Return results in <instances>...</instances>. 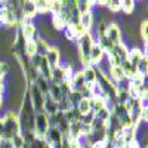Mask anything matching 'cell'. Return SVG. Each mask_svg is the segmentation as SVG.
I'll use <instances>...</instances> for the list:
<instances>
[{"label":"cell","instance_id":"cell-1","mask_svg":"<svg viewBox=\"0 0 148 148\" xmlns=\"http://www.w3.org/2000/svg\"><path fill=\"white\" fill-rule=\"evenodd\" d=\"M19 133H21V126H19L18 116L14 113H8L3 117V136H2V139L10 141L12 138H15Z\"/></svg>","mask_w":148,"mask_h":148},{"label":"cell","instance_id":"cell-2","mask_svg":"<svg viewBox=\"0 0 148 148\" xmlns=\"http://www.w3.org/2000/svg\"><path fill=\"white\" fill-rule=\"evenodd\" d=\"M77 43H79L77 53H79V58H80V62L83 64V67L90 65L89 56H90V52H92V47H93V45H95L93 37H92L89 33H86V34H83L80 39L77 40Z\"/></svg>","mask_w":148,"mask_h":148},{"label":"cell","instance_id":"cell-3","mask_svg":"<svg viewBox=\"0 0 148 148\" xmlns=\"http://www.w3.org/2000/svg\"><path fill=\"white\" fill-rule=\"evenodd\" d=\"M49 120L51 119H49L43 111L42 113H36L34 123H33V132L36 135V138H45L46 132L49 130V127H51V121Z\"/></svg>","mask_w":148,"mask_h":148},{"label":"cell","instance_id":"cell-4","mask_svg":"<svg viewBox=\"0 0 148 148\" xmlns=\"http://www.w3.org/2000/svg\"><path fill=\"white\" fill-rule=\"evenodd\" d=\"M28 99H30V102L33 105V110L36 111V113H42L46 96L39 89H37V86L34 83H31V86H30V96H28Z\"/></svg>","mask_w":148,"mask_h":148},{"label":"cell","instance_id":"cell-5","mask_svg":"<svg viewBox=\"0 0 148 148\" xmlns=\"http://www.w3.org/2000/svg\"><path fill=\"white\" fill-rule=\"evenodd\" d=\"M105 36L108 37V40L113 43V45H119V43H121V30H120V27L117 25V24H114V22H111V24H108L107 25V33H105Z\"/></svg>","mask_w":148,"mask_h":148},{"label":"cell","instance_id":"cell-6","mask_svg":"<svg viewBox=\"0 0 148 148\" xmlns=\"http://www.w3.org/2000/svg\"><path fill=\"white\" fill-rule=\"evenodd\" d=\"M82 76H83V80H84V84L86 88H92V86L96 83V71H95V67L93 65H86L82 68Z\"/></svg>","mask_w":148,"mask_h":148},{"label":"cell","instance_id":"cell-7","mask_svg":"<svg viewBox=\"0 0 148 148\" xmlns=\"http://www.w3.org/2000/svg\"><path fill=\"white\" fill-rule=\"evenodd\" d=\"M45 58H46L49 67H51V70H52V68H55L61 64V51L58 47H49V51L45 55Z\"/></svg>","mask_w":148,"mask_h":148},{"label":"cell","instance_id":"cell-8","mask_svg":"<svg viewBox=\"0 0 148 148\" xmlns=\"http://www.w3.org/2000/svg\"><path fill=\"white\" fill-rule=\"evenodd\" d=\"M37 15V8H36V2H21V16L27 18V19H33Z\"/></svg>","mask_w":148,"mask_h":148},{"label":"cell","instance_id":"cell-9","mask_svg":"<svg viewBox=\"0 0 148 148\" xmlns=\"http://www.w3.org/2000/svg\"><path fill=\"white\" fill-rule=\"evenodd\" d=\"M93 22H95V19H93L92 12H86V14L80 15V18H79V25H80L86 33H89V31L93 28Z\"/></svg>","mask_w":148,"mask_h":148},{"label":"cell","instance_id":"cell-10","mask_svg":"<svg viewBox=\"0 0 148 148\" xmlns=\"http://www.w3.org/2000/svg\"><path fill=\"white\" fill-rule=\"evenodd\" d=\"M144 55H147V53H144L141 49H138V47H132V49H129V53H127V62L132 65V67H135L136 68V65H138V62L142 59V56Z\"/></svg>","mask_w":148,"mask_h":148},{"label":"cell","instance_id":"cell-11","mask_svg":"<svg viewBox=\"0 0 148 148\" xmlns=\"http://www.w3.org/2000/svg\"><path fill=\"white\" fill-rule=\"evenodd\" d=\"M43 113L51 119L53 117L56 113H58V104L52 99V98H49L46 96V99H45V104H43Z\"/></svg>","mask_w":148,"mask_h":148},{"label":"cell","instance_id":"cell-12","mask_svg":"<svg viewBox=\"0 0 148 148\" xmlns=\"http://www.w3.org/2000/svg\"><path fill=\"white\" fill-rule=\"evenodd\" d=\"M147 73H148V58H147V55H144L142 59L136 65V74H139L142 77H147Z\"/></svg>","mask_w":148,"mask_h":148},{"label":"cell","instance_id":"cell-13","mask_svg":"<svg viewBox=\"0 0 148 148\" xmlns=\"http://www.w3.org/2000/svg\"><path fill=\"white\" fill-rule=\"evenodd\" d=\"M77 111L80 113V116H86V114H89L90 113V101L89 99H86V98H83V99L77 104Z\"/></svg>","mask_w":148,"mask_h":148},{"label":"cell","instance_id":"cell-14","mask_svg":"<svg viewBox=\"0 0 148 148\" xmlns=\"http://www.w3.org/2000/svg\"><path fill=\"white\" fill-rule=\"evenodd\" d=\"M76 8H77L79 15H83V14H86V12H90L92 2H86V0H79V2H76Z\"/></svg>","mask_w":148,"mask_h":148},{"label":"cell","instance_id":"cell-15","mask_svg":"<svg viewBox=\"0 0 148 148\" xmlns=\"http://www.w3.org/2000/svg\"><path fill=\"white\" fill-rule=\"evenodd\" d=\"M67 99H68V102H70L71 108H76V107H77V104L83 99V98H82V95H80L79 92H74V90H71V92L67 95Z\"/></svg>","mask_w":148,"mask_h":148},{"label":"cell","instance_id":"cell-16","mask_svg":"<svg viewBox=\"0 0 148 148\" xmlns=\"http://www.w3.org/2000/svg\"><path fill=\"white\" fill-rule=\"evenodd\" d=\"M36 8H37V14H47L51 12V2H46V0H40V2H36Z\"/></svg>","mask_w":148,"mask_h":148},{"label":"cell","instance_id":"cell-17","mask_svg":"<svg viewBox=\"0 0 148 148\" xmlns=\"http://www.w3.org/2000/svg\"><path fill=\"white\" fill-rule=\"evenodd\" d=\"M121 10L125 12L126 15H132L133 10H135V3L132 0H125V2H121Z\"/></svg>","mask_w":148,"mask_h":148},{"label":"cell","instance_id":"cell-18","mask_svg":"<svg viewBox=\"0 0 148 148\" xmlns=\"http://www.w3.org/2000/svg\"><path fill=\"white\" fill-rule=\"evenodd\" d=\"M107 6L111 14H117V12L121 10V2H119V0H111V2L107 3Z\"/></svg>","mask_w":148,"mask_h":148},{"label":"cell","instance_id":"cell-19","mask_svg":"<svg viewBox=\"0 0 148 148\" xmlns=\"http://www.w3.org/2000/svg\"><path fill=\"white\" fill-rule=\"evenodd\" d=\"M46 142L43 138H36L34 141L30 142V148H46Z\"/></svg>","mask_w":148,"mask_h":148},{"label":"cell","instance_id":"cell-20","mask_svg":"<svg viewBox=\"0 0 148 148\" xmlns=\"http://www.w3.org/2000/svg\"><path fill=\"white\" fill-rule=\"evenodd\" d=\"M9 73V65L6 62H0V80Z\"/></svg>","mask_w":148,"mask_h":148},{"label":"cell","instance_id":"cell-21","mask_svg":"<svg viewBox=\"0 0 148 148\" xmlns=\"http://www.w3.org/2000/svg\"><path fill=\"white\" fill-rule=\"evenodd\" d=\"M125 148H141V144L135 139V141H132V142H129V144H126V147Z\"/></svg>","mask_w":148,"mask_h":148},{"label":"cell","instance_id":"cell-22","mask_svg":"<svg viewBox=\"0 0 148 148\" xmlns=\"http://www.w3.org/2000/svg\"><path fill=\"white\" fill-rule=\"evenodd\" d=\"M0 148H14L12 147V144H10V141H2V145H0Z\"/></svg>","mask_w":148,"mask_h":148},{"label":"cell","instance_id":"cell-23","mask_svg":"<svg viewBox=\"0 0 148 148\" xmlns=\"http://www.w3.org/2000/svg\"><path fill=\"white\" fill-rule=\"evenodd\" d=\"M3 89H5V86H3V82L0 80V95H2V92H3Z\"/></svg>","mask_w":148,"mask_h":148},{"label":"cell","instance_id":"cell-24","mask_svg":"<svg viewBox=\"0 0 148 148\" xmlns=\"http://www.w3.org/2000/svg\"><path fill=\"white\" fill-rule=\"evenodd\" d=\"M2 104H3V96L0 95V107H2Z\"/></svg>","mask_w":148,"mask_h":148},{"label":"cell","instance_id":"cell-25","mask_svg":"<svg viewBox=\"0 0 148 148\" xmlns=\"http://www.w3.org/2000/svg\"><path fill=\"white\" fill-rule=\"evenodd\" d=\"M2 141H3V139H2V138H0V145H2Z\"/></svg>","mask_w":148,"mask_h":148}]
</instances>
